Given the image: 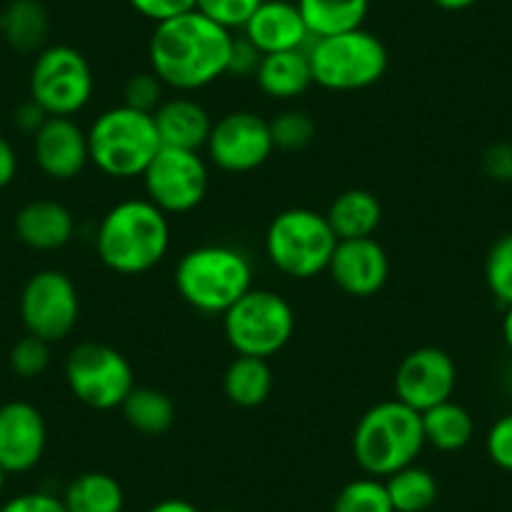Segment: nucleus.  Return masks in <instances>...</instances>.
<instances>
[{
	"label": "nucleus",
	"instance_id": "393cba45",
	"mask_svg": "<svg viewBox=\"0 0 512 512\" xmlns=\"http://www.w3.org/2000/svg\"><path fill=\"white\" fill-rule=\"evenodd\" d=\"M297 8L314 41L362 28L367 21L369 0H297Z\"/></svg>",
	"mask_w": 512,
	"mask_h": 512
},
{
	"label": "nucleus",
	"instance_id": "9b49d317",
	"mask_svg": "<svg viewBox=\"0 0 512 512\" xmlns=\"http://www.w3.org/2000/svg\"><path fill=\"white\" fill-rule=\"evenodd\" d=\"M18 312L26 334L48 344L63 342L76 329L81 312L76 284L61 269H41L23 287Z\"/></svg>",
	"mask_w": 512,
	"mask_h": 512
},
{
	"label": "nucleus",
	"instance_id": "4468645a",
	"mask_svg": "<svg viewBox=\"0 0 512 512\" xmlns=\"http://www.w3.org/2000/svg\"><path fill=\"white\" fill-rule=\"evenodd\" d=\"M457 367L445 349L420 347L407 354L395 372V400L422 412L452 400Z\"/></svg>",
	"mask_w": 512,
	"mask_h": 512
},
{
	"label": "nucleus",
	"instance_id": "4c0bfd02",
	"mask_svg": "<svg viewBox=\"0 0 512 512\" xmlns=\"http://www.w3.org/2000/svg\"><path fill=\"white\" fill-rule=\"evenodd\" d=\"M0 512H68L61 497L51 495V492H21V495L11 497L6 505L0 507Z\"/></svg>",
	"mask_w": 512,
	"mask_h": 512
},
{
	"label": "nucleus",
	"instance_id": "58836bf2",
	"mask_svg": "<svg viewBox=\"0 0 512 512\" xmlns=\"http://www.w3.org/2000/svg\"><path fill=\"white\" fill-rule=\"evenodd\" d=\"M259 61H262V53L256 51L244 36H234V46H231V58H229V73L231 76H254L256 68H259Z\"/></svg>",
	"mask_w": 512,
	"mask_h": 512
},
{
	"label": "nucleus",
	"instance_id": "6e6552de",
	"mask_svg": "<svg viewBox=\"0 0 512 512\" xmlns=\"http://www.w3.org/2000/svg\"><path fill=\"white\" fill-rule=\"evenodd\" d=\"M224 317V337L241 357L269 359L292 339L297 317L282 294L249 289Z\"/></svg>",
	"mask_w": 512,
	"mask_h": 512
},
{
	"label": "nucleus",
	"instance_id": "6ab92c4d",
	"mask_svg": "<svg viewBox=\"0 0 512 512\" xmlns=\"http://www.w3.org/2000/svg\"><path fill=\"white\" fill-rule=\"evenodd\" d=\"M13 231L28 249L58 251L76 234V219H73V211L61 201L36 199L18 209Z\"/></svg>",
	"mask_w": 512,
	"mask_h": 512
},
{
	"label": "nucleus",
	"instance_id": "39448f33",
	"mask_svg": "<svg viewBox=\"0 0 512 512\" xmlns=\"http://www.w3.org/2000/svg\"><path fill=\"white\" fill-rule=\"evenodd\" d=\"M88 154L96 169L111 179L144 176L154 156L161 151L159 131L151 113L128 106H113L91 123Z\"/></svg>",
	"mask_w": 512,
	"mask_h": 512
},
{
	"label": "nucleus",
	"instance_id": "9d476101",
	"mask_svg": "<svg viewBox=\"0 0 512 512\" xmlns=\"http://www.w3.org/2000/svg\"><path fill=\"white\" fill-rule=\"evenodd\" d=\"M93 71L78 48L46 46L31 68V98L48 116H76L93 96Z\"/></svg>",
	"mask_w": 512,
	"mask_h": 512
},
{
	"label": "nucleus",
	"instance_id": "f704fd0d",
	"mask_svg": "<svg viewBox=\"0 0 512 512\" xmlns=\"http://www.w3.org/2000/svg\"><path fill=\"white\" fill-rule=\"evenodd\" d=\"M262 3L264 0H196V11L234 33L246 26Z\"/></svg>",
	"mask_w": 512,
	"mask_h": 512
},
{
	"label": "nucleus",
	"instance_id": "423d86ee",
	"mask_svg": "<svg viewBox=\"0 0 512 512\" xmlns=\"http://www.w3.org/2000/svg\"><path fill=\"white\" fill-rule=\"evenodd\" d=\"M337 241L324 214L312 209H287L269 224L264 251L272 267L284 277L312 279L327 272Z\"/></svg>",
	"mask_w": 512,
	"mask_h": 512
},
{
	"label": "nucleus",
	"instance_id": "49530a36",
	"mask_svg": "<svg viewBox=\"0 0 512 512\" xmlns=\"http://www.w3.org/2000/svg\"><path fill=\"white\" fill-rule=\"evenodd\" d=\"M6 480H8V472L0 467V492H3V487H6Z\"/></svg>",
	"mask_w": 512,
	"mask_h": 512
},
{
	"label": "nucleus",
	"instance_id": "aec40b11",
	"mask_svg": "<svg viewBox=\"0 0 512 512\" xmlns=\"http://www.w3.org/2000/svg\"><path fill=\"white\" fill-rule=\"evenodd\" d=\"M154 123L156 131H159L161 146L184 151L206 149V141H209L211 128H214L209 111L199 101L186 96L166 98L156 108Z\"/></svg>",
	"mask_w": 512,
	"mask_h": 512
},
{
	"label": "nucleus",
	"instance_id": "7ed1b4c3",
	"mask_svg": "<svg viewBox=\"0 0 512 512\" xmlns=\"http://www.w3.org/2000/svg\"><path fill=\"white\" fill-rule=\"evenodd\" d=\"M422 415L400 400H387L369 407L359 417L352 435V455L364 475L390 477L412 465L425 447Z\"/></svg>",
	"mask_w": 512,
	"mask_h": 512
},
{
	"label": "nucleus",
	"instance_id": "bb28decb",
	"mask_svg": "<svg viewBox=\"0 0 512 512\" xmlns=\"http://www.w3.org/2000/svg\"><path fill=\"white\" fill-rule=\"evenodd\" d=\"M422 432L425 442L440 452H457L467 447L475 437V420L470 410L447 400L432 410L422 412Z\"/></svg>",
	"mask_w": 512,
	"mask_h": 512
},
{
	"label": "nucleus",
	"instance_id": "72a5a7b5",
	"mask_svg": "<svg viewBox=\"0 0 512 512\" xmlns=\"http://www.w3.org/2000/svg\"><path fill=\"white\" fill-rule=\"evenodd\" d=\"M164 91V81H161L154 71L134 73V76L126 81V86H123V106L154 116L156 108L166 101Z\"/></svg>",
	"mask_w": 512,
	"mask_h": 512
},
{
	"label": "nucleus",
	"instance_id": "b1692460",
	"mask_svg": "<svg viewBox=\"0 0 512 512\" xmlns=\"http://www.w3.org/2000/svg\"><path fill=\"white\" fill-rule=\"evenodd\" d=\"M274 372L267 359L236 357L224 372V395L231 405L254 410L272 397Z\"/></svg>",
	"mask_w": 512,
	"mask_h": 512
},
{
	"label": "nucleus",
	"instance_id": "412c9836",
	"mask_svg": "<svg viewBox=\"0 0 512 512\" xmlns=\"http://www.w3.org/2000/svg\"><path fill=\"white\" fill-rule=\"evenodd\" d=\"M307 48L262 56L254 78L264 96L277 98V101H292L312 86L314 78Z\"/></svg>",
	"mask_w": 512,
	"mask_h": 512
},
{
	"label": "nucleus",
	"instance_id": "f3484780",
	"mask_svg": "<svg viewBox=\"0 0 512 512\" xmlns=\"http://www.w3.org/2000/svg\"><path fill=\"white\" fill-rule=\"evenodd\" d=\"M33 159L53 181H71L86 169L88 134L68 116H51L33 136Z\"/></svg>",
	"mask_w": 512,
	"mask_h": 512
},
{
	"label": "nucleus",
	"instance_id": "f8f14e48",
	"mask_svg": "<svg viewBox=\"0 0 512 512\" xmlns=\"http://www.w3.org/2000/svg\"><path fill=\"white\" fill-rule=\"evenodd\" d=\"M141 179L146 199L159 206L166 216L189 214L201 206L209 191V169L199 151L161 146Z\"/></svg>",
	"mask_w": 512,
	"mask_h": 512
},
{
	"label": "nucleus",
	"instance_id": "a19ab883",
	"mask_svg": "<svg viewBox=\"0 0 512 512\" xmlns=\"http://www.w3.org/2000/svg\"><path fill=\"white\" fill-rule=\"evenodd\" d=\"M48 118L51 116H48V113L43 111V108L38 106L33 98H28L26 103H21V106L13 111V123H16L18 131H23V134H28V136H36Z\"/></svg>",
	"mask_w": 512,
	"mask_h": 512
},
{
	"label": "nucleus",
	"instance_id": "4be33fe9",
	"mask_svg": "<svg viewBox=\"0 0 512 512\" xmlns=\"http://www.w3.org/2000/svg\"><path fill=\"white\" fill-rule=\"evenodd\" d=\"M48 31L51 18L41 0H11L0 13V36L21 56H38L46 48Z\"/></svg>",
	"mask_w": 512,
	"mask_h": 512
},
{
	"label": "nucleus",
	"instance_id": "ddd939ff",
	"mask_svg": "<svg viewBox=\"0 0 512 512\" xmlns=\"http://www.w3.org/2000/svg\"><path fill=\"white\" fill-rule=\"evenodd\" d=\"M209 159L229 174H249L274 154L269 121L251 111L226 113L214 123L206 141Z\"/></svg>",
	"mask_w": 512,
	"mask_h": 512
},
{
	"label": "nucleus",
	"instance_id": "1a4fd4ad",
	"mask_svg": "<svg viewBox=\"0 0 512 512\" xmlns=\"http://www.w3.org/2000/svg\"><path fill=\"white\" fill-rule=\"evenodd\" d=\"M66 384L71 395L91 410H116L136 387L131 362L103 342H81L66 357Z\"/></svg>",
	"mask_w": 512,
	"mask_h": 512
},
{
	"label": "nucleus",
	"instance_id": "473e14b6",
	"mask_svg": "<svg viewBox=\"0 0 512 512\" xmlns=\"http://www.w3.org/2000/svg\"><path fill=\"white\" fill-rule=\"evenodd\" d=\"M8 364H11L13 374L21 379L41 377L48 364H51V344L26 334V337L13 344L11 354H8Z\"/></svg>",
	"mask_w": 512,
	"mask_h": 512
},
{
	"label": "nucleus",
	"instance_id": "5701e85b",
	"mask_svg": "<svg viewBox=\"0 0 512 512\" xmlns=\"http://www.w3.org/2000/svg\"><path fill=\"white\" fill-rule=\"evenodd\" d=\"M324 216L339 241L367 239V236H374V231L382 224V204L372 191L349 189L329 204V211Z\"/></svg>",
	"mask_w": 512,
	"mask_h": 512
},
{
	"label": "nucleus",
	"instance_id": "79ce46f5",
	"mask_svg": "<svg viewBox=\"0 0 512 512\" xmlns=\"http://www.w3.org/2000/svg\"><path fill=\"white\" fill-rule=\"evenodd\" d=\"M18 174V156L16 149H13L11 141L6 136L0 134V189H6V186L13 184Z\"/></svg>",
	"mask_w": 512,
	"mask_h": 512
},
{
	"label": "nucleus",
	"instance_id": "c03bdc74",
	"mask_svg": "<svg viewBox=\"0 0 512 512\" xmlns=\"http://www.w3.org/2000/svg\"><path fill=\"white\" fill-rule=\"evenodd\" d=\"M430 3H435L437 8H442V11L457 13V11H467V8L477 6L480 0H430Z\"/></svg>",
	"mask_w": 512,
	"mask_h": 512
},
{
	"label": "nucleus",
	"instance_id": "cd10ccee",
	"mask_svg": "<svg viewBox=\"0 0 512 512\" xmlns=\"http://www.w3.org/2000/svg\"><path fill=\"white\" fill-rule=\"evenodd\" d=\"M123 420L136 432L159 437L169 432L176 422V405L166 392L154 387H134L121 405Z\"/></svg>",
	"mask_w": 512,
	"mask_h": 512
},
{
	"label": "nucleus",
	"instance_id": "c9c22d12",
	"mask_svg": "<svg viewBox=\"0 0 512 512\" xmlns=\"http://www.w3.org/2000/svg\"><path fill=\"white\" fill-rule=\"evenodd\" d=\"M485 450L492 465H497L505 472H512V412L492 422L490 432H487Z\"/></svg>",
	"mask_w": 512,
	"mask_h": 512
},
{
	"label": "nucleus",
	"instance_id": "c756f323",
	"mask_svg": "<svg viewBox=\"0 0 512 512\" xmlns=\"http://www.w3.org/2000/svg\"><path fill=\"white\" fill-rule=\"evenodd\" d=\"M332 512H395L384 480L379 477H357L337 492Z\"/></svg>",
	"mask_w": 512,
	"mask_h": 512
},
{
	"label": "nucleus",
	"instance_id": "f03ea898",
	"mask_svg": "<svg viewBox=\"0 0 512 512\" xmlns=\"http://www.w3.org/2000/svg\"><path fill=\"white\" fill-rule=\"evenodd\" d=\"M169 244V216L149 199H126L111 206L96 231V254L103 267L126 277L159 267Z\"/></svg>",
	"mask_w": 512,
	"mask_h": 512
},
{
	"label": "nucleus",
	"instance_id": "de8ad7c7",
	"mask_svg": "<svg viewBox=\"0 0 512 512\" xmlns=\"http://www.w3.org/2000/svg\"><path fill=\"white\" fill-rule=\"evenodd\" d=\"M214 512H234V510H214Z\"/></svg>",
	"mask_w": 512,
	"mask_h": 512
},
{
	"label": "nucleus",
	"instance_id": "7c9ffc66",
	"mask_svg": "<svg viewBox=\"0 0 512 512\" xmlns=\"http://www.w3.org/2000/svg\"><path fill=\"white\" fill-rule=\"evenodd\" d=\"M274 149L279 151H302L317 136V123L307 111H282L269 121Z\"/></svg>",
	"mask_w": 512,
	"mask_h": 512
},
{
	"label": "nucleus",
	"instance_id": "c85d7f7f",
	"mask_svg": "<svg viewBox=\"0 0 512 512\" xmlns=\"http://www.w3.org/2000/svg\"><path fill=\"white\" fill-rule=\"evenodd\" d=\"M384 487H387L395 512H427L440 497V485H437L435 475L417 462L384 477Z\"/></svg>",
	"mask_w": 512,
	"mask_h": 512
},
{
	"label": "nucleus",
	"instance_id": "a878e982",
	"mask_svg": "<svg viewBox=\"0 0 512 512\" xmlns=\"http://www.w3.org/2000/svg\"><path fill=\"white\" fill-rule=\"evenodd\" d=\"M68 512H123L126 495L121 482L108 472H83L73 477L61 495Z\"/></svg>",
	"mask_w": 512,
	"mask_h": 512
},
{
	"label": "nucleus",
	"instance_id": "dca6fc26",
	"mask_svg": "<svg viewBox=\"0 0 512 512\" xmlns=\"http://www.w3.org/2000/svg\"><path fill=\"white\" fill-rule=\"evenodd\" d=\"M327 272L349 297H374L390 279V256L374 236L342 239L337 241Z\"/></svg>",
	"mask_w": 512,
	"mask_h": 512
},
{
	"label": "nucleus",
	"instance_id": "a211bd4d",
	"mask_svg": "<svg viewBox=\"0 0 512 512\" xmlns=\"http://www.w3.org/2000/svg\"><path fill=\"white\" fill-rule=\"evenodd\" d=\"M241 31L262 56L299 51L312 43V33L304 23L297 3H289V0H264Z\"/></svg>",
	"mask_w": 512,
	"mask_h": 512
},
{
	"label": "nucleus",
	"instance_id": "a18cd8bd",
	"mask_svg": "<svg viewBox=\"0 0 512 512\" xmlns=\"http://www.w3.org/2000/svg\"><path fill=\"white\" fill-rule=\"evenodd\" d=\"M502 339H505L507 349L512 352V304L505 307V317H502Z\"/></svg>",
	"mask_w": 512,
	"mask_h": 512
},
{
	"label": "nucleus",
	"instance_id": "2f4dec72",
	"mask_svg": "<svg viewBox=\"0 0 512 512\" xmlns=\"http://www.w3.org/2000/svg\"><path fill=\"white\" fill-rule=\"evenodd\" d=\"M485 282L500 304H512V231L490 246L485 259Z\"/></svg>",
	"mask_w": 512,
	"mask_h": 512
},
{
	"label": "nucleus",
	"instance_id": "ea45409f",
	"mask_svg": "<svg viewBox=\"0 0 512 512\" xmlns=\"http://www.w3.org/2000/svg\"><path fill=\"white\" fill-rule=\"evenodd\" d=\"M482 169L495 181H512V144H492L482 154Z\"/></svg>",
	"mask_w": 512,
	"mask_h": 512
},
{
	"label": "nucleus",
	"instance_id": "f257e3e1",
	"mask_svg": "<svg viewBox=\"0 0 512 512\" xmlns=\"http://www.w3.org/2000/svg\"><path fill=\"white\" fill-rule=\"evenodd\" d=\"M234 33L204 13L189 11L156 23L149 41L151 71L166 88L189 93L211 86L229 73Z\"/></svg>",
	"mask_w": 512,
	"mask_h": 512
},
{
	"label": "nucleus",
	"instance_id": "0eeeda50",
	"mask_svg": "<svg viewBox=\"0 0 512 512\" xmlns=\"http://www.w3.org/2000/svg\"><path fill=\"white\" fill-rule=\"evenodd\" d=\"M307 53L314 83L337 93L374 86L382 81L390 66L384 43L364 28L339 33V36L314 38Z\"/></svg>",
	"mask_w": 512,
	"mask_h": 512
},
{
	"label": "nucleus",
	"instance_id": "e433bc0d",
	"mask_svg": "<svg viewBox=\"0 0 512 512\" xmlns=\"http://www.w3.org/2000/svg\"><path fill=\"white\" fill-rule=\"evenodd\" d=\"M128 6L134 8L139 16H144L146 21L164 23L189 11H196V0H128Z\"/></svg>",
	"mask_w": 512,
	"mask_h": 512
},
{
	"label": "nucleus",
	"instance_id": "20e7f679",
	"mask_svg": "<svg viewBox=\"0 0 512 512\" xmlns=\"http://www.w3.org/2000/svg\"><path fill=\"white\" fill-rule=\"evenodd\" d=\"M251 264L239 249L204 244L186 251L176 264L174 284L179 297L201 314H224L251 287Z\"/></svg>",
	"mask_w": 512,
	"mask_h": 512
},
{
	"label": "nucleus",
	"instance_id": "37998d69",
	"mask_svg": "<svg viewBox=\"0 0 512 512\" xmlns=\"http://www.w3.org/2000/svg\"><path fill=\"white\" fill-rule=\"evenodd\" d=\"M146 512H199L196 505H191L189 500H181V497H169V500H161L156 505H151Z\"/></svg>",
	"mask_w": 512,
	"mask_h": 512
},
{
	"label": "nucleus",
	"instance_id": "2eb2a0df",
	"mask_svg": "<svg viewBox=\"0 0 512 512\" xmlns=\"http://www.w3.org/2000/svg\"><path fill=\"white\" fill-rule=\"evenodd\" d=\"M48 427L31 402L13 400L0 407V467L8 475L31 472L46 455Z\"/></svg>",
	"mask_w": 512,
	"mask_h": 512
}]
</instances>
